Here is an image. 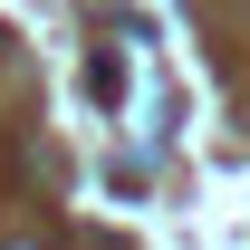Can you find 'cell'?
<instances>
[{
  "label": "cell",
  "mask_w": 250,
  "mask_h": 250,
  "mask_svg": "<svg viewBox=\"0 0 250 250\" xmlns=\"http://www.w3.org/2000/svg\"><path fill=\"white\" fill-rule=\"evenodd\" d=\"M10 250H29V241H10Z\"/></svg>",
  "instance_id": "2"
},
{
  "label": "cell",
  "mask_w": 250,
  "mask_h": 250,
  "mask_svg": "<svg viewBox=\"0 0 250 250\" xmlns=\"http://www.w3.org/2000/svg\"><path fill=\"white\" fill-rule=\"evenodd\" d=\"M87 96H96V106H116V96H125V77H116V58H96V67H87Z\"/></svg>",
  "instance_id": "1"
}]
</instances>
